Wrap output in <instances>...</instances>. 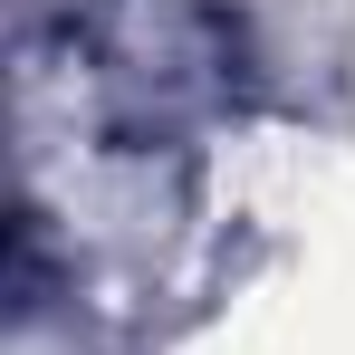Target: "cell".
<instances>
[{
	"mask_svg": "<svg viewBox=\"0 0 355 355\" xmlns=\"http://www.w3.org/2000/svg\"><path fill=\"white\" fill-rule=\"evenodd\" d=\"M67 58L125 144H173L240 96L250 39L221 0H87L67 19Z\"/></svg>",
	"mask_w": 355,
	"mask_h": 355,
	"instance_id": "cell-1",
	"label": "cell"
}]
</instances>
